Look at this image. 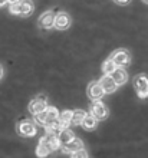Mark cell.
Segmentation results:
<instances>
[{
    "label": "cell",
    "instance_id": "6da1fadb",
    "mask_svg": "<svg viewBox=\"0 0 148 158\" xmlns=\"http://www.w3.org/2000/svg\"><path fill=\"white\" fill-rule=\"evenodd\" d=\"M134 88H135L137 95L141 99L148 98V76L145 73H140L134 78Z\"/></svg>",
    "mask_w": 148,
    "mask_h": 158
},
{
    "label": "cell",
    "instance_id": "7a4b0ae2",
    "mask_svg": "<svg viewBox=\"0 0 148 158\" xmlns=\"http://www.w3.org/2000/svg\"><path fill=\"white\" fill-rule=\"evenodd\" d=\"M16 129H17V134L22 135V137H33V135H36V132H37L36 124L29 119L20 121V122L17 124Z\"/></svg>",
    "mask_w": 148,
    "mask_h": 158
},
{
    "label": "cell",
    "instance_id": "3957f363",
    "mask_svg": "<svg viewBox=\"0 0 148 158\" xmlns=\"http://www.w3.org/2000/svg\"><path fill=\"white\" fill-rule=\"evenodd\" d=\"M89 114L94 118H96L98 121L105 119L108 117V108L102 101H94L89 108Z\"/></svg>",
    "mask_w": 148,
    "mask_h": 158
},
{
    "label": "cell",
    "instance_id": "277c9868",
    "mask_svg": "<svg viewBox=\"0 0 148 158\" xmlns=\"http://www.w3.org/2000/svg\"><path fill=\"white\" fill-rule=\"evenodd\" d=\"M46 106H48V98L45 95H37L36 98H33L30 101L27 109H29V112L32 115H35V114H39L42 111H45Z\"/></svg>",
    "mask_w": 148,
    "mask_h": 158
},
{
    "label": "cell",
    "instance_id": "5b68a950",
    "mask_svg": "<svg viewBox=\"0 0 148 158\" xmlns=\"http://www.w3.org/2000/svg\"><path fill=\"white\" fill-rule=\"evenodd\" d=\"M111 59L115 62L116 66H127L131 60V55L127 49H118L111 55Z\"/></svg>",
    "mask_w": 148,
    "mask_h": 158
},
{
    "label": "cell",
    "instance_id": "8992f818",
    "mask_svg": "<svg viewBox=\"0 0 148 158\" xmlns=\"http://www.w3.org/2000/svg\"><path fill=\"white\" fill-rule=\"evenodd\" d=\"M72 20H70V16L65 12H59L55 15V22H53V27L58 30H66L70 26Z\"/></svg>",
    "mask_w": 148,
    "mask_h": 158
},
{
    "label": "cell",
    "instance_id": "52a82bcc",
    "mask_svg": "<svg viewBox=\"0 0 148 158\" xmlns=\"http://www.w3.org/2000/svg\"><path fill=\"white\" fill-rule=\"evenodd\" d=\"M39 142H43V144H46V145L49 147L50 151H56L61 148V142H59L58 139V135L55 132H46L43 137L39 139Z\"/></svg>",
    "mask_w": 148,
    "mask_h": 158
},
{
    "label": "cell",
    "instance_id": "ba28073f",
    "mask_svg": "<svg viewBox=\"0 0 148 158\" xmlns=\"http://www.w3.org/2000/svg\"><path fill=\"white\" fill-rule=\"evenodd\" d=\"M104 91L101 85H99L98 81H94V82L89 83V86H88V96L91 98V101L94 102V101H102L104 98Z\"/></svg>",
    "mask_w": 148,
    "mask_h": 158
},
{
    "label": "cell",
    "instance_id": "9c48e42d",
    "mask_svg": "<svg viewBox=\"0 0 148 158\" xmlns=\"http://www.w3.org/2000/svg\"><path fill=\"white\" fill-rule=\"evenodd\" d=\"M111 78L114 79L116 86H122V85H125L128 82V72L125 71L124 66H116L115 71L111 73Z\"/></svg>",
    "mask_w": 148,
    "mask_h": 158
},
{
    "label": "cell",
    "instance_id": "30bf717a",
    "mask_svg": "<svg viewBox=\"0 0 148 158\" xmlns=\"http://www.w3.org/2000/svg\"><path fill=\"white\" fill-rule=\"evenodd\" d=\"M99 85H101V88H102L104 94L107 95V94H114V92L116 91V83L114 82V79L111 78V75H104L102 78L98 81Z\"/></svg>",
    "mask_w": 148,
    "mask_h": 158
},
{
    "label": "cell",
    "instance_id": "8fae6325",
    "mask_svg": "<svg viewBox=\"0 0 148 158\" xmlns=\"http://www.w3.org/2000/svg\"><path fill=\"white\" fill-rule=\"evenodd\" d=\"M83 148V142L79 139V138L75 137L72 141H69L68 144H65V145H61V148L59 150L63 152V154H72V152H75V151H79Z\"/></svg>",
    "mask_w": 148,
    "mask_h": 158
},
{
    "label": "cell",
    "instance_id": "7c38bea8",
    "mask_svg": "<svg viewBox=\"0 0 148 158\" xmlns=\"http://www.w3.org/2000/svg\"><path fill=\"white\" fill-rule=\"evenodd\" d=\"M53 22H55V13L52 10H46L45 13H42L40 17H39V26L43 27V29H52L53 27Z\"/></svg>",
    "mask_w": 148,
    "mask_h": 158
},
{
    "label": "cell",
    "instance_id": "4fadbf2b",
    "mask_svg": "<svg viewBox=\"0 0 148 158\" xmlns=\"http://www.w3.org/2000/svg\"><path fill=\"white\" fill-rule=\"evenodd\" d=\"M35 7L30 0H20L19 2V16H29L32 15Z\"/></svg>",
    "mask_w": 148,
    "mask_h": 158
},
{
    "label": "cell",
    "instance_id": "5bb4252c",
    "mask_svg": "<svg viewBox=\"0 0 148 158\" xmlns=\"http://www.w3.org/2000/svg\"><path fill=\"white\" fill-rule=\"evenodd\" d=\"M56 135H58V139H59V142H61V145H65V144H68V142L72 141L75 138V134L72 132L69 128H62Z\"/></svg>",
    "mask_w": 148,
    "mask_h": 158
},
{
    "label": "cell",
    "instance_id": "9a60e30c",
    "mask_svg": "<svg viewBox=\"0 0 148 158\" xmlns=\"http://www.w3.org/2000/svg\"><path fill=\"white\" fill-rule=\"evenodd\" d=\"M83 127V129L85 131H94L95 128H96V125H98V119L96 118H94L91 114H87L85 115V118L82 119V124H81Z\"/></svg>",
    "mask_w": 148,
    "mask_h": 158
},
{
    "label": "cell",
    "instance_id": "2e32d148",
    "mask_svg": "<svg viewBox=\"0 0 148 158\" xmlns=\"http://www.w3.org/2000/svg\"><path fill=\"white\" fill-rule=\"evenodd\" d=\"M72 114H74V111H70V109H66V111H63V112H59V122H61L62 128H68L70 125V121H72Z\"/></svg>",
    "mask_w": 148,
    "mask_h": 158
},
{
    "label": "cell",
    "instance_id": "e0dca14e",
    "mask_svg": "<svg viewBox=\"0 0 148 158\" xmlns=\"http://www.w3.org/2000/svg\"><path fill=\"white\" fill-rule=\"evenodd\" d=\"M85 115H87V112L83 111V109H75L74 114H72V121H70V124L72 125H81L82 124V119L85 118Z\"/></svg>",
    "mask_w": 148,
    "mask_h": 158
},
{
    "label": "cell",
    "instance_id": "ac0fdd59",
    "mask_svg": "<svg viewBox=\"0 0 148 158\" xmlns=\"http://www.w3.org/2000/svg\"><path fill=\"white\" fill-rule=\"evenodd\" d=\"M45 115H46V124H48V122L56 119V118L59 117V111H58V108L49 106V105H48V106L45 108Z\"/></svg>",
    "mask_w": 148,
    "mask_h": 158
},
{
    "label": "cell",
    "instance_id": "d6986e66",
    "mask_svg": "<svg viewBox=\"0 0 148 158\" xmlns=\"http://www.w3.org/2000/svg\"><path fill=\"white\" fill-rule=\"evenodd\" d=\"M45 129H46V132H55V134H58L59 131L62 129V125H61V122H59V119L56 118V119L48 122V124L45 125Z\"/></svg>",
    "mask_w": 148,
    "mask_h": 158
},
{
    "label": "cell",
    "instance_id": "ffe728a7",
    "mask_svg": "<svg viewBox=\"0 0 148 158\" xmlns=\"http://www.w3.org/2000/svg\"><path fill=\"white\" fill-rule=\"evenodd\" d=\"M115 68H116L115 62H114L111 58H108L107 60L102 63V72H104V75H111L112 72L115 71Z\"/></svg>",
    "mask_w": 148,
    "mask_h": 158
},
{
    "label": "cell",
    "instance_id": "44dd1931",
    "mask_svg": "<svg viewBox=\"0 0 148 158\" xmlns=\"http://www.w3.org/2000/svg\"><path fill=\"white\" fill-rule=\"evenodd\" d=\"M50 152L52 151L49 150V147L46 145V144H43V142H39V145L36 147V155L39 158H46Z\"/></svg>",
    "mask_w": 148,
    "mask_h": 158
},
{
    "label": "cell",
    "instance_id": "7402d4cb",
    "mask_svg": "<svg viewBox=\"0 0 148 158\" xmlns=\"http://www.w3.org/2000/svg\"><path fill=\"white\" fill-rule=\"evenodd\" d=\"M33 119H35V124L45 127V125H46V115H45V111H42V112H39V114H35V115H33Z\"/></svg>",
    "mask_w": 148,
    "mask_h": 158
},
{
    "label": "cell",
    "instance_id": "603a6c76",
    "mask_svg": "<svg viewBox=\"0 0 148 158\" xmlns=\"http://www.w3.org/2000/svg\"><path fill=\"white\" fill-rule=\"evenodd\" d=\"M70 158H89V157H88V152L85 151V148H82V150L72 152V154H70Z\"/></svg>",
    "mask_w": 148,
    "mask_h": 158
},
{
    "label": "cell",
    "instance_id": "cb8c5ba5",
    "mask_svg": "<svg viewBox=\"0 0 148 158\" xmlns=\"http://www.w3.org/2000/svg\"><path fill=\"white\" fill-rule=\"evenodd\" d=\"M115 2H116L118 4H127V3H129L131 0H115Z\"/></svg>",
    "mask_w": 148,
    "mask_h": 158
},
{
    "label": "cell",
    "instance_id": "d4e9b609",
    "mask_svg": "<svg viewBox=\"0 0 148 158\" xmlns=\"http://www.w3.org/2000/svg\"><path fill=\"white\" fill-rule=\"evenodd\" d=\"M3 75H4V69H3V66L0 65V81L3 79Z\"/></svg>",
    "mask_w": 148,
    "mask_h": 158
},
{
    "label": "cell",
    "instance_id": "484cf974",
    "mask_svg": "<svg viewBox=\"0 0 148 158\" xmlns=\"http://www.w3.org/2000/svg\"><path fill=\"white\" fill-rule=\"evenodd\" d=\"M6 4H7V0H0V7H3Z\"/></svg>",
    "mask_w": 148,
    "mask_h": 158
},
{
    "label": "cell",
    "instance_id": "4316f807",
    "mask_svg": "<svg viewBox=\"0 0 148 158\" xmlns=\"http://www.w3.org/2000/svg\"><path fill=\"white\" fill-rule=\"evenodd\" d=\"M20 0H7V3L9 4H13V3H19Z\"/></svg>",
    "mask_w": 148,
    "mask_h": 158
},
{
    "label": "cell",
    "instance_id": "83f0119b",
    "mask_svg": "<svg viewBox=\"0 0 148 158\" xmlns=\"http://www.w3.org/2000/svg\"><path fill=\"white\" fill-rule=\"evenodd\" d=\"M142 2H144V3H147V4H148V0H142Z\"/></svg>",
    "mask_w": 148,
    "mask_h": 158
}]
</instances>
